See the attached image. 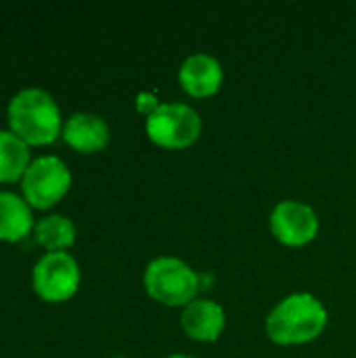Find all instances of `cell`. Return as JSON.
Wrapping results in <instances>:
<instances>
[{
  "label": "cell",
  "mask_w": 356,
  "mask_h": 358,
  "mask_svg": "<svg viewBox=\"0 0 356 358\" xmlns=\"http://www.w3.org/2000/svg\"><path fill=\"white\" fill-rule=\"evenodd\" d=\"M10 132L27 145H48L61 130V109L42 88L19 90L6 109Z\"/></svg>",
  "instance_id": "cell-2"
},
{
  "label": "cell",
  "mask_w": 356,
  "mask_h": 358,
  "mask_svg": "<svg viewBox=\"0 0 356 358\" xmlns=\"http://www.w3.org/2000/svg\"><path fill=\"white\" fill-rule=\"evenodd\" d=\"M159 105H162V103L157 101V96H155L153 92H141V94L136 96V109H138V113H143L145 117H149Z\"/></svg>",
  "instance_id": "cell-14"
},
{
  "label": "cell",
  "mask_w": 356,
  "mask_h": 358,
  "mask_svg": "<svg viewBox=\"0 0 356 358\" xmlns=\"http://www.w3.org/2000/svg\"><path fill=\"white\" fill-rule=\"evenodd\" d=\"M225 71L216 57L208 52H195L187 57L178 71V82L191 96H212L220 90Z\"/></svg>",
  "instance_id": "cell-8"
},
{
  "label": "cell",
  "mask_w": 356,
  "mask_h": 358,
  "mask_svg": "<svg viewBox=\"0 0 356 358\" xmlns=\"http://www.w3.org/2000/svg\"><path fill=\"white\" fill-rule=\"evenodd\" d=\"M36 241L50 252H63L76 241V227L65 216H46L36 222Z\"/></svg>",
  "instance_id": "cell-13"
},
{
  "label": "cell",
  "mask_w": 356,
  "mask_h": 358,
  "mask_svg": "<svg viewBox=\"0 0 356 358\" xmlns=\"http://www.w3.org/2000/svg\"><path fill=\"white\" fill-rule=\"evenodd\" d=\"M71 174L55 155H42L29 164L21 178L23 199L38 210L52 208L69 191Z\"/></svg>",
  "instance_id": "cell-5"
},
{
  "label": "cell",
  "mask_w": 356,
  "mask_h": 358,
  "mask_svg": "<svg viewBox=\"0 0 356 358\" xmlns=\"http://www.w3.org/2000/svg\"><path fill=\"white\" fill-rule=\"evenodd\" d=\"M34 216L29 203L8 191H0V241H21L29 235Z\"/></svg>",
  "instance_id": "cell-11"
},
{
  "label": "cell",
  "mask_w": 356,
  "mask_h": 358,
  "mask_svg": "<svg viewBox=\"0 0 356 358\" xmlns=\"http://www.w3.org/2000/svg\"><path fill=\"white\" fill-rule=\"evenodd\" d=\"M327 325V310L311 294H292L266 317V336L279 346H298L317 340Z\"/></svg>",
  "instance_id": "cell-1"
},
{
  "label": "cell",
  "mask_w": 356,
  "mask_h": 358,
  "mask_svg": "<svg viewBox=\"0 0 356 358\" xmlns=\"http://www.w3.org/2000/svg\"><path fill=\"white\" fill-rule=\"evenodd\" d=\"M31 283L44 302H65L78 292L80 266L67 252H48L36 262Z\"/></svg>",
  "instance_id": "cell-6"
},
{
  "label": "cell",
  "mask_w": 356,
  "mask_h": 358,
  "mask_svg": "<svg viewBox=\"0 0 356 358\" xmlns=\"http://www.w3.org/2000/svg\"><path fill=\"white\" fill-rule=\"evenodd\" d=\"M147 136L164 149L191 147L201 134L199 113L185 103H162L145 122Z\"/></svg>",
  "instance_id": "cell-4"
},
{
  "label": "cell",
  "mask_w": 356,
  "mask_h": 358,
  "mask_svg": "<svg viewBox=\"0 0 356 358\" xmlns=\"http://www.w3.org/2000/svg\"><path fill=\"white\" fill-rule=\"evenodd\" d=\"M147 294L164 306H187L199 292L201 277L183 260L162 256L149 262L145 271Z\"/></svg>",
  "instance_id": "cell-3"
},
{
  "label": "cell",
  "mask_w": 356,
  "mask_h": 358,
  "mask_svg": "<svg viewBox=\"0 0 356 358\" xmlns=\"http://www.w3.org/2000/svg\"><path fill=\"white\" fill-rule=\"evenodd\" d=\"M29 164L27 143L10 130H0V182H15L23 178Z\"/></svg>",
  "instance_id": "cell-12"
},
{
  "label": "cell",
  "mask_w": 356,
  "mask_h": 358,
  "mask_svg": "<svg viewBox=\"0 0 356 358\" xmlns=\"http://www.w3.org/2000/svg\"><path fill=\"white\" fill-rule=\"evenodd\" d=\"M225 310L214 300L195 298L183 308L180 327L195 342H216L225 331Z\"/></svg>",
  "instance_id": "cell-9"
},
{
  "label": "cell",
  "mask_w": 356,
  "mask_h": 358,
  "mask_svg": "<svg viewBox=\"0 0 356 358\" xmlns=\"http://www.w3.org/2000/svg\"><path fill=\"white\" fill-rule=\"evenodd\" d=\"M166 358H195V357H187V355H172V357H166Z\"/></svg>",
  "instance_id": "cell-15"
},
{
  "label": "cell",
  "mask_w": 356,
  "mask_h": 358,
  "mask_svg": "<svg viewBox=\"0 0 356 358\" xmlns=\"http://www.w3.org/2000/svg\"><path fill=\"white\" fill-rule=\"evenodd\" d=\"M271 233L287 248H302L319 233V218L308 203L287 199L271 212Z\"/></svg>",
  "instance_id": "cell-7"
},
{
  "label": "cell",
  "mask_w": 356,
  "mask_h": 358,
  "mask_svg": "<svg viewBox=\"0 0 356 358\" xmlns=\"http://www.w3.org/2000/svg\"><path fill=\"white\" fill-rule=\"evenodd\" d=\"M61 136L80 153H97L109 143V126L94 113H73L63 124Z\"/></svg>",
  "instance_id": "cell-10"
},
{
  "label": "cell",
  "mask_w": 356,
  "mask_h": 358,
  "mask_svg": "<svg viewBox=\"0 0 356 358\" xmlns=\"http://www.w3.org/2000/svg\"><path fill=\"white\" fill-rule=\"evenodd\" d=\"M115 358H124V357H115Z\"/></svg>",
  "instance_id": "cell-16"
}]
</instances>
